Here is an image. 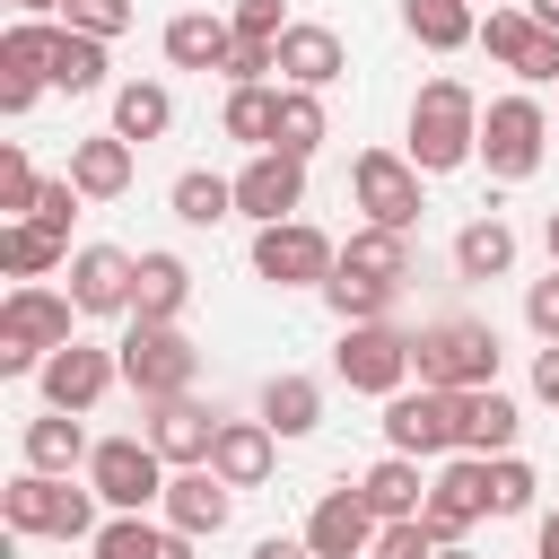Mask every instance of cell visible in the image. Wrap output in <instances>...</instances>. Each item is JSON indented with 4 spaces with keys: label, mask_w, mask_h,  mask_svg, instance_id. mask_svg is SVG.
I'll return each mask as SVG.
<instances>
[{
    "label": "cell",
    "mask_w": 559,
    "mask_h": 559,
    "mask_svg": "<svg viewBox=\"0 0 559 559\" xmlns=\"http://www.w3.org/2000/svg\"><path fill=\"white\" fill-rule=\"evenodd\" d=\"M87 489H96L114 515H140V507L166 498V454H157L148 437H105V445L87 454Z\"/></svg>",
    "instance_id": "obj_8"
},
{
    "label": "cell",
    "mask_w": 559,
    "mask_h": 559,
    "mask_svg": "<svg viewBox=\"0 0 559 559\" xmlns=\"http://www.w3.org/2000/svg\"><path fill=\"white\" fill-rule=\"evenodd\" d=\"M17 9H26V17H52V9H70V0H17Z\"/></svg>",
    "instance_id": "obj_55"
},
{
    "label": "cell",
    "mask_w": 559,
    "mask_h": 559,
    "mask_svg": "<svg viewBox=\"0 0 559 559\" xmlns=\"http://www.w3.org/2000/svg\"><path fill=\"white\" fill-rule=\"evenodd\" d=\"M52 87H70V96L105 87V35H79V26H61V44H52Z\"/></svg>",
    "instance_id": "obj_38"
},
{
    "label": "cell",
    "mask_w": 559,
    "mask_h": 559,
    "mask_svg": "<svg viewBox=\"0 0 559 559\" xmlns=\"http://www.w3.org/2000/svg\"><path fill=\"white\" fill-rule=\"evenodd\" d=\"M463 157H480V96L463 79H428L411 96V166L419 175H454Z\"/></svg>",
    "instance_id": "obj_1"
},
{
    "label": "cell",
    "mask_w": 559,
    "mask_h": 559,
    "mask_svg": "<svg viewBox=\"0 0 559 559\" xmlns=\"http://www.w3.org/2000/svg\"><path fill=\"white\" fill-rule=\"evenodd\" d=\"M323 87H280V140L271 148H288V157H314L323 148Z\"/></svg>",
    "instance_id": "obj_35"
},
{
    "label": "cell",
    "mask_w": 559,
    "mask_h": 559,
    "mask_svg": "<svg viewBox=\"0 0 559 559\" xmlns=\"http://www.w3.org/2000/svg\"><path fill=\"white\" fill-rule=\"evenodd\" d=\"M437 559H472V550H463V542H437Z\"/></svg>",
    "instance_id": "obj_56"
},
{
    "label": "cell",
    "mask_w": 559,
    "mask_h": 559,
    "mask_svg": "<svg viewBox=\"0 0 559 559\" xmlns=\"http://www.w3.org/2000/svg\"><path fill=\"white\" fill-rule=\"evenodd\" d=\"M480 44H489V61H507L515 79H533V87H559V35H550L533 9H489Z\"/></svg>",
    "instance_id": "obj_14"
},
{
    "label": "cell",
    "mask_w": 559,
    "mask_h": 559,
    "mask_svg": "<svg viewBox=\"0 0 559 559\" xmlns=\"http://www.w3.org/2000/svg\"><path fill=\"white\" fill-rule=\"evenodd\" d=\"M52 44H61V26L17 17V26L0 35V79H52Z\"/></svg>",
    "instance_id": "obj_34"
},
{
    "label": "cell",
    "mask_w": 559,
    "mask_h": 559,
    "mask_svg": "<svg viewBox=\"0 0 559 559\" xmlns=\"http://www.w3.org/2000/svg\"><path fill=\"white\" fill-rule=\"evenodd\" d=\"M411 376H419V384H445V393L498 384V332H489V323H463V314H445V323L411 332Z\"/></svg>",
    "instance_id": "obj_3"
},
{
    "label": "cell",
    "mask_w": 559,
    "mask_h": 559,
    "mask_svg": "<svg viewBox=\"0 0 559 559\" xmlns=\"http://www.w3.org/2000/svg\"><path fill=\"white\" fill-rule=\"evenodd\" d=\"M524 9H533V17H542V26L559 35V0H524Z\"/></svg>",
    "instance_id": "obj_54"
},
{
    "label": "cell",
    "mask_w": 559,
    "mask_h": 559,
    "mask_svg": "<svg viewBox=\"0 0 559 559\" xmlns=\"http://www.w3.org/2000/svg\"><path fill=\"white\" fill-rule=\"evenodd\" d=\"M533 393L559 402V341H542V358H533Z\"/></svg>",
    "instance_id": "obj_49"
},
{
    "label": "cell",
    "mask_w": 559,
    "mask_h": 559,
    "mask_svg": "<svg viewBox=\"0 0 559 559\" xmlns=\"http://www.w3.org/2000/svg\"><path fill=\"white\" fill-rule=\"evenodd\" d=\"M542 148H550V114H542L533 96L480 105V166H489L498 183H524V175L542 166Z\"/></svg>",
    "instance_id": "obj_6"
},
{
    "label": "cell",
    "mask_w": 559,
    "mask_h": 559,
    "mask_svg": "<svg viewBox=\"0 0 559 559\" xmlns=\"http://www.w3.org/2000/svg\"><path fill=\"white\" fill-rule=\"evenodd\" d=\"M341 271L402 288V280H411V236H402V227H358V236L341 245Z\"/></svg>",
    "instance_id": "obj_28"
},
{
    "label": "cell",
    "mask_w": 559,
    "mask_h": 559,
    "mask_svg": "<svg viewBox=\"0 0 559 559\" xmlns=\"http://www.w3.org/2000/svg\"><path fill=\"white\" fill-rule=\"evenodd\" d=\"M131 280H140V262H131L122 245H79V253H70V297H79V314H131Z\"/></svg>",
    "instance_id": "obj_17"
},
{
    "label": "cell",
    "mask_w": 559,
    "mask_h": 559,
    "mask_svg": "<svg viewBox=\"0 0 559 559\" xmlns=\"http://www.w3.org/2000/svg\"><path fill=\"white\" fill-rule=\"evenodd\" d=\"M384 445L393 454H463V393H445V384L384 393Z\"/></svg>",
    "instance_id": "obj_7"
},
{
    "label": "cell",
    "mask_w": 559,
    "mask_h": 559,
    "mask_svg": "<svg viewBox=\"0 0 559 559\" xmlns=\"http://www.w3.org/2000/svg\"><path fill=\"white\" fill-rule=\"evenodd\" d=\"M524 323H533L542 341H559V262H550V280L524 288Z\"/></svg>",
    "instance_id": "obj_47"
},
{
    "label": "cell",
    "mask_w": 559,
    "mask_h": 559,
    "mask_svg": "<svg viewBox=\"0 0 559 559\" xmlns=\"http://www.w3.org/2000/svg\"><path fill=\"white\" fill-rule=\"evenodd\" d=\"M332 367H341L349 393H402L411 384V332H393V323H341Z\"/></svg>",
    "instance_id": "obj_10"
},
{
    "label": "cell",
    "mask_w": 559,
    "mask_h": 559,
    "mask_svg": "<svg viewBox=\"0 0 559 559\" xmlns=\"http://www.w3.org/2000/svg\"><path fill=\"white\" fill-rule=\"evenodd\" d=\"M227 44H236V17H210V9L166 17V61H175V70H218Z\"/></svg>",
    "instance_id": "obj_24"
},
{
    "label": "cell",
    "mask_w": 559,
    "mask_h": 559,
    "mask_svg": "<svg viewBox=\"0 0 559 559\" xmlns=\"http://www.w3.org/2000/svg\"><path fill=\"white\" fill-rule=\"evenodd\" d=\"M70 183H79L87 201H122V192H131V140H122V131L79 140V148H70Z\"/></svg>",
    "instance_id": "obj_23"
},
{
    "label": "cell",
    "mask_w": 559,
    "mask_h": 559,
    "mask_svg": "<svg viewBox=\"0 0 559 559\" xmlns=\"http://www.w3.org/2000/svg\"><path fill=\"white\" fill-rule=\"evenodd\" d=\"M218 131H227V140H245V148H271V140H280V87H227Z\"/></svg>",
    "instance_id": "obj_32"
},
{
    "label": "cell",
    "mask_w": 559,
    "mask_h": 559,
    "mask_svg": "<svg viewBox=\"0 0 559 559\" xmlns=\"http://www.w3.org/2000/svg\"><path fill=\"white\" fill-rule=\"evenodd\" d=\"M175 218H183V227H218V218H236V183L210 175V166L175 175Z\"/></svg>",
    "instance_id": "obj_36"
},
{
    "label": "cell",
    "mask_w": 559,
    "mask_h": 559,
    "mask_svg": "<svg viewBox=\"0 0 559 559\" xmlns=\"http://www.w3.org/2000/svg\"><path fill=\"white\" fill-rule=\"evenodd\" d=\"M253 559H314V542H288V533H271V542H253Z\"/></svg>",
    "instance_id": "obj_51"
},
{
    "label": "cell",
    "mask_w": 559,
    "mask_h": 559,
    "mask_svg": "<svg viewBox=\"0 0 559 559\" xmlns=\"http://www.w3.org/2000/svg\"><path fill=\"white\" fill-rule=\"evenodd\" d=\"M157 507H166V524H175V533L210 542V533H227V515H236V489H227L210 463H192V472H175V480H166V498H157Z\"/></svg>",
    "instance_id": "obj_18"
},
{
    "label": "cell",
    "mask_w": 559,
    "mask_h": 559,
    "mask_svg": "<svg viewBox=\"0 0 559 559\" xmlns=\"http://www.w3.org/2000/svg\"><path fill=\"white\" fill-rule=\"evenodd\" d=\"M114 376H122V349H96V341H61V349L35 367L44 411H96V402L114 393Z\"/></svg>",
    "instance_id": "obj_12"
},
{
    "label": "cell",
    "mask_w": 559,
    "mask_h": 559,
    "mask_svg": "<svg viewBox=\"0 0 559 559\" xmlns=\"http://www.w3.org/2000/svg\"><path fill=\"white\" fill-rule=\"evenodd\" d=\"M236 210H245L253 227L297 218V210H306V157H288V148H253V166L236 175Z\"/></svg>",
    "instance_id": "obj_15"
},
{
    "label": "cell",
    "mask_w": 559,
    "mask_h": 559,
    "mask_svg": "<svg viewBox=\"0 0 559 559\" xmlns=\"http://www.w3.org/2000/svg\"><path fill=\"white\" fill-rule=\"evenodd\" d=\"M218 70H227V87H262V79L280 70V44H262V35H236Z\"/></svg>",
    "instance_id": "obj_43"
},
{
    "label": "cell",
    "mask_w": 559,
    "mask_h": 559,
    "mask_svg": "<svg viewBox=\"0 0 559 559\" xmlns=\"http://www.w3.org/2000/svg\"><path fill=\"white\" fill-rule=\"evenodd\" d=\"M157 550H166V533H157V524H140V515L96 524V542H87V559H157Z\"/></svg>",
    "instance_id": "obj_40"
},
{
    "label": "cell",
    "mask_w": 559,
    "mask_h": 559,
    "mask_svg": "<svg viewBox=\"0 0 559 559\" xmlns=\"http://www.w3.org/2000/svg\"><path fill=\"white\" fill-rule=\"evenodd\" d=\"M61 245H70V236H52L44 218H9V227H0V262H9L17 280H44V271L61 262Z\"/></svg>",
    "instance_id": "obj_37"
},
{
    "label": "cell",
    "mask_w": 559,
    "mask_h": 559,
    "mask_svg": "<svg viewBox=\"0 0 559 559\" xmlns=\"http://www.w3.org/2000/svg\"><path fill=\"white\" fill-rule=\"evenodd\" d=\"M542 236H550V262H559V210H550V227H542Z\"/></svg>",
    "instance_id": "obj_57"
},
{
    "label": "cell",
    "mask_w": 559,
    "mask_h": 559,
    "mask_svg": "<svg viewBox=\"0 0 559 559\" xmlns=\"http://www.w3.org/2000/svg\"><path fill=\"white\" fill-rule=\"evenodd\" d=\"M114 349H122V384H131L140 402H175V393H192V376H201V349H192L175 323H131Z\"/></svg>",
    "instance_id": "obj_5"
},
{
    "label": "cell",
    "mask_w": 559,
    "mask_h": 559,
    "mask_svg": "<svg viewBox=\"0 0 559 559\" xmlns=\"http://www.w3.org/2000/svg\"><path fill=\"white\" fill-rule=\"evenodd\" d=\"M533 489H542V480H533L524 454H489V515H524Z\"/></svg>",
    "instance_id": "obj_41"
},
{
    "label": "cell",
    "mask_w": 559,
    "mask_h": 559,
    "mask_svg": "<svg viewBox=\"0 0 559 559\" xmlns=\"http://www.w3.org/2000/svg\"><path fill=\"white\" fill-rule=\"evenodd\" d=\"M96 489H70V472H17L9 489H0V515H9V533L26 542V533H52V542H96Z\"/></svg>",
    "instance_id": "obj_2"
},
{
    "label": "cell",
    "mask_w": 559,
    "mask_h": 559,
    "mask_svg": "<svg viewBox=\"0 0 559 559\" xmlns=\"http://www.w3.org/2000/svg\"><path fill=\"white\" fill-rule=\"evenodd\" d=\"M323 297H332V314H341V323H384L402 288H384V280H358V271H332V280H323Z\"/></svg>",
    "instance_id": "obj_39"
},
{
    "label": "cell",
    "mask_w": 559,
    "mask_h": 559,
    "mask_svg": "<svg viewBox=\"0 0 559 559\" xmlns=\"http://www.w3.org/2000/svg\"><path fill=\"white\" fill-rule=\"evenodd\" d=\"M419 515H428L437 542H463V533L489 515V454H454V463L428 480V507H419Z\"/></svg>",
    "instance_id": "obj_13"
},
{
    "label": "cell",
    "mask_w": 559,
    "mask_h": 559,
    "mask_svg": "<svg viewBox=\"0 0 559 559\" xmlns=\"http://www.w3.org/2000/svg\"><path fill=\"white\" fill-rule=\"evenodd\" d=\"M367 559H437L428 515H393V524H376V550H367Z\"/></svg>",
    "instance_id": "obj_42"
},
{
    "label": "cell",
    "mask_w": 559,
    "mask_h": 559,
    "mask_svg": "<svg viewBox=\"0 0 559 559\" xmlns=\"http://www.w3.org/2000/svg\"><path fill=\"white\" fill-rule=\"evenodd\" d=\"M358 498L393 524V515H419L428 507V480H419V454H384V463H367L358 472Z\"/></svg>",
    "instance_id": "obj_25"
},
{
    "label": "cell",
    "mask_w": 559,
    "mask_h": 559,
    "mask_svg": "<svg viewBox=\"0 0 559 559\" xmlns=\"http://www.w3.org/2000/svg\"><path fill=\"white\" fill-rule=\"evenodd\" d=\"M61 26H79V35H105V44H114V35L131 26V0H70V9H61Z\"/></svg>",
    "instance_id": "obj_45"
},
{
    "label": "cell",
    "mask_w": 559,
    "mask_h": 559,
    "mask_svg": "<svg viewBox=\"0 0 559 559\" xmlns=\"http://www.w3.org/2000/svg\"><path fill=\"white\" fill-rule=\"evenodd\" d=\"M349 192H358L367 227H402V236L419 227V166H411V157H393V148H358Z\"/></svg>",
    "instance_id": "obj_11"
},
{
    "label": "cell",
    "mask_w": 559,
    "mask_h": 559,
    "mask_svg": "<svg viewBox=\"0 0 559 559\" xmlns=\"http://www.w3.org/2000/svg\"><path fill=\"white\" fill-rule=\"evenodd\" d=\"M35 192H44V175L26 166V148H0V210H9V218H26V210H35Z\"/></svg>",
    "instance_id": "obj_44"
},
{
    "label": "cell",
    "mask_w": 559,
    "mask_h": 559,
    "mask_svg": "<svg viewBox=\"0 0 559 559\" xmlns=\"http://www.w3.org/2000/svg\"><path fill=\"white\" fill-rule=\"evenodd\" d=\"M148 445H157L175 472H192V463H210V445H218V411H201L192 393L148 402Z\"/></svg>",
    "instance_id": "obj_19"
},
{
    "label": "cell",
    "mask_w": 559,
    "mask_h": 559,
    "mask_svg": "<svg viewBox=\"0 0 559 559\" xmlns=\"http://www.w3.org/2000/svg\"><path fill=\"white\" fill-rule=\"evenodd\" d=\"M79 201H87V192H79V183H70V175H52V183H44V192H35V210H26V218H44V227H52V236H70V218H79Z\"/></svg>",
    "instance_id": "obj_46"
},
{
    "label": "cell",
    "mask_w": 559,
    "mask_h": 559,
    "mask_svg": "<svg viewBox=\"0 0 559 559\" xmlns=\"http://www.w3.org/2000/svg\"><path fill=\"white\" fill-rule=\"evenodd\" d=\"M192 297V262L183 253H140V280H131V323H175Z\"/></svg>",
    "instance_id": "obj_21"
},
{
    "label": "cell",
    "mask_w": 559,
    "mask_h": 559,
    "mask_svg": "<svg viewBox=\"0 0 559 559\" xmlns=\"http://www.w3.org/2000/svg\"><path fill=\"white\" fill-rule=\"evenodd\" d=\"M515 402L498 393V384H472L463 393V454H515Z\"/></svg>",
    "instance_id": "obj_27"
},
{
    "label": "cell",
    "mask_w": 559,
    "mask_h": 559,
    "mask_svg": "<svg viewBox=\"0 0 559 559\" xmlns=\"http://www.w3.org/2000/svg\"><path fill=\"white\" fill-rule=\"evenodd\" d=\"M376 507L358 498V489H323L314 498V515H306V542H314V559H367L376 550Z\"/></svg>",
    "instance_id": "obj_16"
},
{
    "label": "cell",
    "mask_w": 559,
    "mask_h": 559,
    "mask_svg": "<svg viewBox=\"0 0 559 559\" xmlns=\"http://www.w3.org/2000/svg\"><path fill=\"white\" fill-rule=\"evenodd\" d=\"M96 445H87V428H79V411H44V419H26V463L35 472H70V463H87Z\"/></svg>",
    "instance_id": "obj_30"
},
{
    "label": "cell",
    "mask_w": 559,
    "mask_h": 559,
    "mask_svg": "<svg viewBox=\"0 0 559 559\" xmlns=\"http://www.w3.org/2000/svg\"><path fill=\"white\" fill-rule=\"evenodd\" d=\"M402 26L428 44V52H463L472 35H480V17H472V0H402Z\"/></svg>",
    "instance_id": "obj_31"
},
{
    "label": "cell",
    "mask_w": 559,
    "mask_h": 559,
    "mask_svg": "<svg viewBox=\"0 0 559 559\" xmlns=\"http://www.w3.org/2000/svg\"><path fill=\"white\" fill-rule=\"evenodd\" d=\"M44 96V79H0V114H26Z\"/></svg>",
    "instance_id": "obj_50"
},
{
    "label": "cell",
    "mask_w": 559,
    "mask_h": 559,
    "mask_svg": "<svg viewBox=\"0 0 559 559\" xmlns=\"http://www.w3.org/2000/svg\"><path fill=\"white\" fill-rule=\"evenodd\" d=\"M454 271H463V280H507V271H515V227H507V218H472V227L454 236Z\"/></svg>",
    "instance_id": "obj_29"
},
{
    "label": "cell",
    "mask_w": 559,
    "mask_h": 559,
    "mask_svg": "<svg viewBox=\"0 0 559 559\" xmlns=\"http://www.w3.org/2000/svg\"><path fill=\"white\" fill-rule=\"evenodd\" d=\"M262 419H271L280 437H306V428L323 419V384H314V376H271V384H262Z\"/></svg>",
    "instance_id": "obj_33"
},
{
    "label": "cell",
    "mask_w": 559,
    "mask_h": 559,
    "mask_svg": "<svg viewBox=\"0 0 559 559\" xmlns=\"http://www.w3.org/2000/svg\"><path fill=\"white\" fill-rule=\"evenodd\" d=\"M114 131H122L131 148L166 140V131H175V96H166L157 79H122V87H114Z\"/></svg>",
    "instance_id": "obj_26"
},
{
    "label": "cell",
    "mask_w": 559,
    "mask_h": 559,
    "mask_svg": "<svg viewBox=\"0 0 559 559\" xmlns=\"http://www.w3.org/2000/svg\"><path fill=\"white\" fill-rule=\"evenodd\" d=\"M253 271H262L271 288H323V280L341 271V245H332L323 227H306V218H271V227L253 236Z\"/></svg>",
    "instance_id": "obj_9"
},
{
    "label": "cell",
    "mask_w": 559,
    "mask_h": 559,
    "mask_svg": "<svg viewBox=\"0 0 559 559\" xmlns=\"http://www.w3.org/2000/svg\"><path fill=\"white\" fill-rule=\"evenodd\" d=\"M533 542H542V559H559V507L542 515V533H533Z\"/></svg>",
    "instance_id": "obj_52"
},
{
    "label": "cell",
    "mask_w": 559,
    "mask_h": 559,
    "mask_svg": "<svg viewBox=\"0 0 559 559\" xmlns=\"http://www.w3.org/2000/svg\"><path fill=\"white\" fill-rule=\"evenodd\" d=\"M157 559H192V533H175V524H166V550H157Z\"/></svg>",
    "instance_id": "obj_53"
},
{
    "label": "cell",
    "mask_w": 559,
    "mask_h": 559,
    "mask_svg": "<svg viewBox=\"0 0 559 559\" xmlns=\"http://www.w3.org/2000/svg\"><path fill=\"white\" fill-rule=\"evenodd\" d=\"M70 314H79V297H52V288H9V306H0V376H35L61 341H70Z\"/></svg>",
    "instance_id": "obj_4"
},
{
    "label": "cell",
    "mask_w": 559,
    "mask_h": 559,
    "mask_svg": "<svg viewBox=\"0 0 559 559\" xmlns=\"http://www.w3.org/2000/svg\"><path fill=\"white\" fill-rule=\"evenodd\" d=\"M280 463V428L271 419H218V445H210V472L227 489H262Z\"/></svg>",
    "instance_id": "obj_20"
},
{
    "label": "cell",
    "mask_w": 559,
    "mask_h": 559,
    "mask_svg": "<svg viewBox=\"0 0 559 559\" xmlns=\"http://www.w3.org/2000/svg\"><path fill=\"white\" fill-rule=\"evenodd\" d=\"M236 35H262V44H280V35H288V9H280V0H236Z\"/></svg>",
    "instance_id": "obj_48"
},
{
    "label": "cell",
    "mask_w": 559,
    "mask_h": 559,
    "mask_svg": "<svg viewBox=\"0 0 559 559\" xmlns=\"http://www.w3.org/2000/svg\"><path fill=\"white\" fill-rule=\"evenodd\" d=\"M341 70H349V52H341L332 26H288V35H280V79H288V87H332Z\"/></svg>",
    "instance_id": "obj_22"
}]
</instances>
